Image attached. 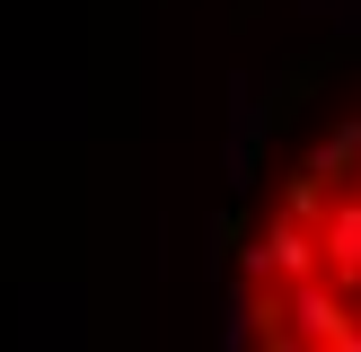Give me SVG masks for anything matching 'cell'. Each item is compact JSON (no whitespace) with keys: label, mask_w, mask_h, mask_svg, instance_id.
Here are the masks:
<instances>
[{"label":"cell","mask_w":361,"mask_h":352,"mask_svg":"<svg viewBox=\"0 0 361 352\" xmlns=\"http://www.w3.org/2000/svg\"><path fill=\"white\" fill-rule=\"evenodd\" d=\"M238 273L256 282V291H274V282H300V273H326V238H317V220L282 203L274 220H264L256 238L238 246Z\"/></svg>","instance_id":"6da1fadb"},{"label":"cell","mask_w":361,"mask_h":352,"mask_svg":"<svg viewBox=\"0 0 361 352\" xmlns=\"http://www.w3.org/2000/svg\"><path fill=\"white\" fill-rule=\"evenodd\" d=\"M317 238H326V273L353 282L361 273V185H326V203H317Z\"/></svg>","instance_id":"7a4b0ae2"},{"label":"cell","mask_w":361,"mask_h":352,"mask_svg":"<svg viewBox=\"0 0 361 352\" xmlns=\"http://www.w3.org/2000/svg\"><path fill=\"white\" fill-rule=\"evenodd\" d=\"M353 168H361V115H353V123H335V132L317 141L309 158H300V176H309V185H353Z\"/></svg>","instance_id":"3957f363"},{"label":"cell","mask_w":361,"mask_h":352,"mask_svg":"<svg viewBox=\"0 0 361 352\" xmlns=\"http://www.w3.org/2000/svg\"><path fill=\"white\" fill-rule=\"evenodd\" d=\"M221 344L229 352H247V344H264V291H256V282H229V299H221Z\"/></svg>","instance_id":"277c9868"},{"label":"cell","mask_w":361,"mask_h":352,"mask_svg":"<svg viewBox=\"0 0 361 352\" xmlns=\"http://www.w3.org/2000/svg\"><path fill=\"white\" fill-rule=\"evenodd\" d=\"M256 158H264V123H229V158H221V168H229V185H256Z\"/></svg>","instance_id":"5b68a950"},{"label":"cell","mask_w":361,"mask_h":352,"mask_svg":"<svg viewBox=\"0 0 361 352\" xmlns=\"http://www.w3.org/2000/svg\"><path fill=\"white\" fill-rule=\"evenodd\" d=\"M317 18H326V27H344V35H361V0H317Z\"/></svg>","instance_id":"8992f818"},{"label":"cell","mask_w":361,"mask_h":352,"mask_svg":"<svg viewBox=\"0 0 361 352\" xmlns=\"http://www.w3.org/2000/svg\"><path fill=\"white\" fill-rule=\"evenodd\" d=\"M344 291H353V308H361V273H353V282H344Z\"/></svg>","instance_id":"52a82bcc"},{"label":"cell","mask_w":361,"mask_h":352,"mask_svg":"<svg viewBox=\"0 0 361 352\" xmlns=\"http://www.w3.org/2000/svg\"><path fill=\"white\" fill-rule=\"evenodd\" d=\"M353 185H361V168H353Z\"/></svg>","instance_id":"ba28073f"}]
</instances>
